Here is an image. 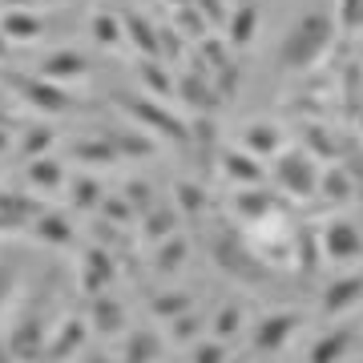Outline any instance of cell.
Returning a JSON list of instances; mask_svg holds the SVG:
<instances>
[{
    "label": "cell",
    "instance_id": "obj_5",
    "mask_svg": "<svg viewBox=\"0 0 363 363\" xmlns=\"http://www.w3.org/2000/svg\"><path fill=\"white\" fill-rule=\"evenodd\" d=\"M323 315L327 319H339V315L355 311L363 303V271H351V274H335L331 283L323 286Z\"/></svg>",
    "mask_w": 363,
    "mask_h": 363
},
{
    "label": "cell",
    "instance_id": "obj_12",
    "mask_svg": "<svg viewBox=\"0 0 363 363\" xmlns=\"http://www.w3.org/2000/svg\"><path fill=\"white\" fill-rule=\"evenodd\" d=\"M222 169L230 174L234 182H242V186H255V182H262V166L259 157H238V154H226V162H222Z\"/></svg>",
    "mask_w": 363,
    "mask_h": 363
},
{
    "label": "cell",
    "instance_id": "obj_13",
    "mask_svg": "<svg viewBox=\"0 0 363 363\" xmlns=\"http://www.w3.org/2000/svg\"><path fill=\"white\" fill-rule=\"evenodd\" d=\"M335 28L339 33H363V0H335Z\"/></svg>",
    "mask_w": 363,
    "mask_h": 363
},
{
    "label": "cell",
    "instance_id": "obj_8",
    "mask_svg": "<svg viewBox=\"0 0 363 363\" xmlns=\"http://www.w3.org/2000/svg\"><path fill=\"white\" fill-rule=\"evenodd\" d=\"M323 198H331L335 206H347L351 198H355V182H351V174L343 166H331L327 174H319V186H315Z\"/></svg>",
    "mask_w": 363,
    "mask_h": 363
},
{
    "label": "cell",
    "instance_id": "obj_6",
    "mask_svg": "<svg viewBox=\"0 0 363 363\" xmlns=\"http://www.w3.org/2000/svg\"><path fill=\"white\" fill-rule=\"evenodd\" d=\"M351 347H355V327L339 323L323 335H315V343L307 347V363H347Z\"/></svg>",
    "mask_w": 363,
    "mask_h": 363
},
{
    "label": "cell",
    "instance_id": "obj_11",
    "mask_svg": "<svg viewBox=\"0 0 363 363\" xmlns=\"http://www.w3.org/2000/svg\"><path fill=\"white\" fill-rule=\"evenodd\" d=\"M210 335L222 339V343H230V339L242 335V307H238V303H226V307L214 315V323H210Z\"/></svg>",
    "mask_w": 363,
    "mask_h": 363
},
{
    "label": "cell",
    "instance_id": "obj_4",
    "mask_svg": "<svg viewBox=\"0 0 363 363\" xmlns=\"http://www.w3.org/2000/svg\"><path fill=\"white\" fill-rule=\"evenodd\" d=\"M274 182L283 186L286 194H295V198L315 194L319 174H315V162L307 157V150H286V154L279 157V166H274Z\"/></svg>",
    "mask_w": 363,
    "mask_h": 363
},
{
    "label": "cell",
    "instance_id": "obj_16",
    "mask_svg": "<svg viewBox=\"0 0 363 363\" xmlns=\"http://www.w3.org/2000/svg\"><path fill=\"white\" fill-rule=\"evenodd\" d=\"M182 311H190V295H174V291H169V295H162L154 303V315L157 319H178Z\"/></svg>",
    "mask_w": 363,
    "mask_h": 363
},
{
    "label": "cell",
    "instance_id": "obj_7",
    "mask_svg": "<svg viewBox=\"0 0 363 363\" xmlns=\"http://www.w3.org/2000/svg\"><path fill=\"white\" fill-rule=\"evenodd\" d=\"M85 347V327L77 319H65V323L49 331V343H45V363H65L73 355H81Z\"/></svg>",
    "mask_w": 363,
    "mask_h": 363
},
{
    "label": "cell",
    "instance_id": "obj_2",
    "mask_svg": "<svg viewBox=\"0 0 363 363\" xmlns=\"http://www.w3.org/2000/svg\"><path fill=\"white\" fill-rule=\"evenodd\" d=\"M319 255H323V262H331V267H355V262H363V234L355 222L347 218H331L319 230Z\"/></svg>",
    "mask_w": 363,
    "mask_h": 363
},
{
    "label": "cell",
    "instance_id": "obj_17",
    "mask_svg": "<svg viewBox=\"0 0 363 363\" xmlns=\"http://www.w3.org/2000/svg\"><path fill=\"white\" fill-rule=\"evenodd\" d=\"M154 355H157V339H150V335H130V347H125V359L154 363Z\"/></svg>",
    "mask_w": 363,
    "mask_h": 363
},
{
    "label": "cell",
    "instance_id": "obj_10",
    "mask_svg": "<svg viewBox=\"0 0 363 363\" xmlns=\"http://www.w3.org/2000/svg\"><path fill=\"white\" fill-rule=\"evenodd\" d=\"M255 33H259V9L247 4V9H238L230 16V45L234 49H247L250 40H255Z\"/></svg>",
    "mask_w": 363,
    "mask_h": 363
},
{
    "label": "cell",
    "instance_id": "obj_1",
    "mask_svg": "<svg viewBox=\"0 0 363 363\" xmlns=\"http://www.w3.org/2000/svg\"><path fill=\"white\" fill-rule=\"evenodd\" d=\"M335 16L323 13V9H311V13H303L295 21V28L283 37L279 45V65L291 69V73H303V69H311L319 57H323L331 45H335Z\"/></svg>",
    "mask_w": 363,
    "mask_h": 363
},
{
    "label": "cell",
    "instance_id": "obj_14",
    "mask_svg": "<svg viewBox=\"0 0 363 363\" xmlns=\"http://www.w3.org/2000/svg\"><path fill=\"white\" fill-rule=\"evenodd\" d=\"M93 327L101 335H113L117 327H121V307H109V298H97L93 303Z\"/></svg>",
    "mask_w": 363,
    "mask_h": 363
},
{
    "label": "cell",
    "instance_id": "obj_3",
    "mask_svg": "<svg viewBox=\"0 0 363 363\" xmlns=\"http://www.w3.org/2000/svg\"><path fill=\"white\" fill-rule=\"evenodd\" d=\"M303 323H307L303 311H291V307L262 315L259 323L250 327V347L259 351V355H274V351H283L286 343L303 331Z\"/></svg>",
    "mask_w": 363,
    "mask_h": 363
},
{
    "label": "cell",
    "instance_id": "obj_9",
    "mask_svg": "<svg viewBox=\"0 0 363 363\" xmlns=\"http://www.w3.org/2000/svg\"><path fill=\"white\" fill-rule=\"evenodd\" d=\"M242 150H247L250 157H271L283 150V133L274 130V125H250L247 133H242Z\"/></svg>",
    "mask_w": 363,
    "mask_h": 363
},
{
    "label": "cell",
    "instance_id": "obj_15",
    "mask_svg": "<svg viewBox=\"0 0 363 363\" xmlns=\"http://www.w3.org/2000/svg\"><path fill=\"white\" fill-rule=\"evenodd\" d=\"M230 359V343H222V339H202L194 347V363H226Z\"/></svg>",
    "mask_w": 363,
    "mask_h": 363
},
{
    "label": "cell",
    "instance_id": "obj_18",
    "mask_svg": "<svg viewBox=\"0 0 363 363\" xmlns=\"http://www.w3.org/2000/svg\"><path fill=\"white\" fill-rule=\"evenodd\" d=\"M13 291H16V271L0 262V311H4V303L13 298Z\"/></svg>",
    "mask_w": 363,
    "mask_h": 363
}]
</instances>
